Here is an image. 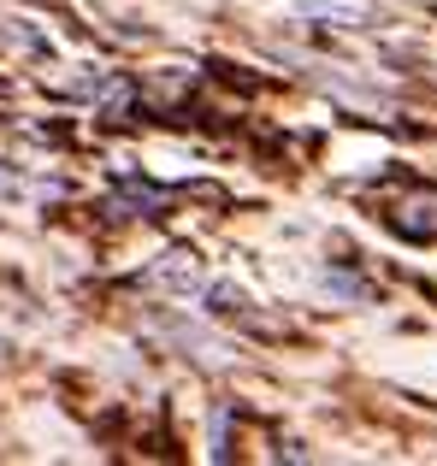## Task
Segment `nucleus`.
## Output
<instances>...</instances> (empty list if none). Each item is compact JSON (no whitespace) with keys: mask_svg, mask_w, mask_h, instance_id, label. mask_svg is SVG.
<instances>
[{"mask_svg":"<svg viewBox=\"0 0 437 466\" xmlns=\"http://www.w3.org/2000/svg\"><path fill=\"white\" fill-rule=\"evenodd\" d=\"M391 230H402L408 242H437V189H402L391 201Z\"/></svg>","mask_w":437,"mask_h":466,"instance_id":"obj_1","label":"nucleus"},{"mask_svg":"<svg viewBox=\"0 0 437 466\" xmlns=\"http://www.w3.org/2000/svg\"><path fill=\"white\" fill-rule=\"evenodd\" d=\"M148 289H166V296H196V289H201V266H196V254H184V248L160 254V266L148 272Z\"/></svg>","mask_w":437,"mask_h":466,"instance_id":"obj_2","label":"nucleus"},{"mask_svg":"<svg viewBox=\"0 0 437 466\" xmlns=\"http://www.w3.org/2000/svg\"><path fill=\"white\" fill-rule=\"evenodd\" d=\"M0 360H6V342H0Z\"/></svg>","mask_w":437,"mask_h":466,"instance_id":"obj_3","label":"nucleus"}]
</instances>
